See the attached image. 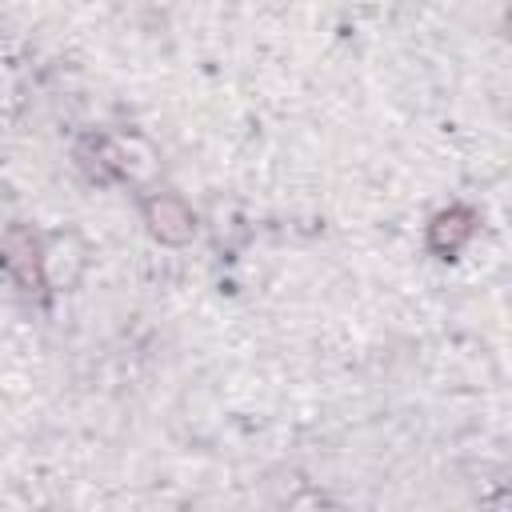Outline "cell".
Returning a JSON list of instances; mask_svg holds the SVG:
<instances>
[{"label": "cell", "instance_id": "6da1fadb", "mask_svg": "<svg viewBox=\"0 0 512 512\" xmlns=\"http://www.w3.org/2000/svg\"><path fill=\"white\" fill-rule=\"evenodd\" d=\"M0 268L12 272V280L24 292H44V256L40 236L28 224H8L0 232Z\"/></svg>", "mask_w": 512, "mask_h": 512}, {"label": "cell", "instance_id": "7a4b0ae2", "mask_svg": "<svg viewBox=\"0 0 512 512\" xmlns=\"http://www.w3.org/2000/svg\"><path fill=\"white\" fill-rule=\"evenodd\" d=\"M144 220H148V232H152L160 244H188V240L196 236V216H192V208L184 204V196H176V192H156V196H148Z\"/></svg>", "mask_w": 512, "mask_h": 512}, {"label": "cell", "instance_id": "3957f363", "mask_svg": "<svg viewBox=\"0 0 512 512\" xmlns=\"http://www.w3.org/2000/svg\"><path fill=\"white\" fill-rule=\"evenodd\" d=\"M472 232H476V212L464 208V204H452V208H444V212L432 216V224H428V248L436 256L452 260L472 240Z\"/></svg>", "mask_w": 512, "mask_h": 512}, {"label": "cell", "instance_id": "277c9868", "mask_svg": "<svg viewBox=\"0 0 512 512\" xmlns=\"http://www.w3.org/2000/svg\"><path fill=\"white\" fill-rule=\"evenodd\" d=\"M76 164H80V172H84L88 180H96V184H108V180H116V176L128 172L124 152H120L116 140H108V136H84V140L76 144Z\"/></svg>", "mask_w": 512, "mask_h": 512}]
</instances>
